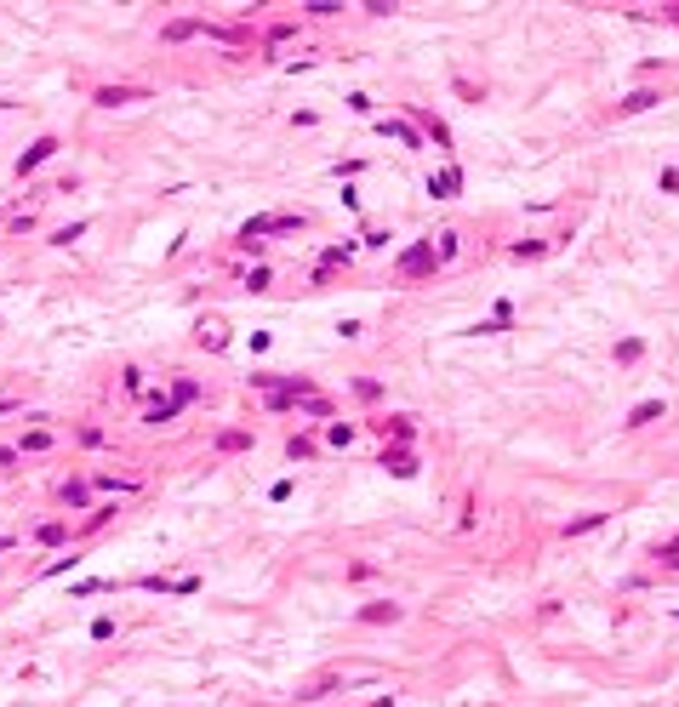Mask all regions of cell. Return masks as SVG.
<instances>
[{"instance_id":"cell-1","label":"cell","mask_w":679,"mask_h":707,"mask_svg":"<svg viewBox=\"0 0 679 707\" xmlns=\"http://www.w3.org/2000/svg\"><path fill=\"white\" fill-rule=\"evenodd\" d=\"M457 189H462V171H440L434 183H429V194H434V200H451Z\"/></svg>"},{"instance_id":"cell-2","label":"cell","mask_w":679,"mask_h":707,"mask_svg":"<svg viewBox=\"0 0 679 707\" xmlns=\"http://www.w3.org/2000/svg\"><path fill=\"white\" fill-rule=\"evenodd\" d=\"M52 149H58V143H52V137H40V143H34V149H29V154H23V160H18V171H34V166H40V160H52Z\"/></svg>"},{"instance_id":"cell-3","label":"cell","mask_w":679,"mask_h":707,"mask_svg":"<svg viewBox=\"0 0 679 707\" xmlns=\"http://www.w3.org/2000/svg\"><path fill=\"white\" fill-rule=\"evenodd\" d=\"M657 417H662V400H645L640 411H633V417H628V428H645V422H657Z\"/></svg>"},{"instance_id":"cell-4","label":"cell","mask_w":679,"mask_h":707,"mask_svg":"<svg viewBox=\"0 0 679 707\" xmlns=\"http://www.w3.org/2000/svg\"><path fill=\"white\" fill-rule=\"evenodd\" d=\"M400 269H405V274H417V269H429V245H411V251L400 257Z\"/></svg>"},{"instance_id":"cell-5","label":"cell","mask_w":679,"mask_h":707,"mask_svg":"<svg viewBox=\"0 0 679 707\" xmlns=\"http://www.w3.org/2000/svg\"><path fill=\"white\" fill-rule=\"evenodd\" d=\"M172 417H177V405H149L143 411V422H172Z\"/></svg>"},{"instance_id":"cell-6","label":"cell","mask_w":679,"mask_h":707,"mask_svg":"<svg viewBox=\"0 0 679 707\" xmlns=\"http://www.w3.org/2000/svg\"><path fill=\"white\" fill-rule=\"evenodd\" d=\"M651 103H657V97H651V92H633V97H628V103H622V109H628V114H640V109H651Z\"/></svg>"},{"instance_id":"cell-7","label":"cell","mask_w":679,"mask_h":707,"mask_svg":"<svg viewBox=\"0 0 679 707\" xmlns=\"http://www.w3.org/2000/svg\"><path fill=\"white\" fill-rule=\"evenodd\" d=\"M6 548H12V537H0V553H6Z\"/></svg>"}]
</instances>
